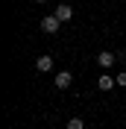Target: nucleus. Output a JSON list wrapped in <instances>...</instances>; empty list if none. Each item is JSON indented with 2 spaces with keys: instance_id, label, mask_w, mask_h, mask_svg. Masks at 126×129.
Returning <instances> with one entry per match:
<instances>
[{
  "instance_id": "nucleus-1",
  "label": "nucleus",
  "mask_w": 126,
  "mask_h": 129,
  "mask_svg": "<svg viewBox=\"0 0 126 129\" xmlns=\"http://www.w3.org/2000/svg\"><path fill=\"white\" fill-rule=\"evenodd\" d=\"M59 26H62V21H59L56 15H47L44 21H41V29L47 32V35H56V32H59Z\"/></svg>"
},
{
  "instance_id": "nucleus-2",
  "label": "nucleus",
  "mask_w": 126,
  "mask_h": 129,
  "mask_svg": "<svg viewBox=\"0 0 126 129\" xmlns=\"http://www.w3.org/2000/svg\"><path fill=\"white\" fill-rule=\"evenodd\" d=\"M53 82H56V88H62V91H65V88H71L73 76H71V71H59V73H56V79H53Z\"/></svg>"
},
{
  "instance_id": "nucleus-3",
  "label": "nucleus",
  "mask_w": 126,
  "mask_h": 129,
  "mask_svg": "<svg viewBox=\"0 0 126 129\" xmlns=\"http://www.w3.org/2000/svg\"><path fill=\"white\" fill-rule=\"evenodd\" d=\"M97 62H100V68H111V64L117 62V53H111V50H103L100 56H97Z\"/></svg>"
},
{
  "instance_id": "nucleus-4",
  "label": "nucleus",
  "mask_w": 126,
  "mask_h": 129,
  "mask_svg": "<svg viewBox=\"0 0 126 129\" xmlns=\"http://www.w3.org/2000/svg\"><path fill=\"white\" fill-rule=\"evenodd\" d=\"M35 71L50 73V71H53V56H38V59H35Z\"/></svg>"
},
{
  "instance_id": "nucleus-5",
  "label": "nucleus",
  "mask_w": 126,
  "mask_h": 129,
  "mask_svg": "<svg viewBox=\"0 0 126 129\" xmlns=\"http://www.w3.org/2000/svg\"><path fill=\"white\" fill-rule=\"evenodd\" d=\"M111 85H117V79H111V73L97 76V88H100V91H111Z\"/></svg>"
},
{
  "instance_id": "nucleus-6",
  "label": "nucleus",
  "mask_w": 126,
  "mask_h": 129,
  "mask_svg": "<svg viewBox=\"0 0 126 129\" xmlns=\"http://www.w3.org/2000/svg\"><path fill=\"white\" fill-rule=\"evenodd\" d=\"M53 15H56V18H59V21H62V24H65V21H71L73 9L68 6V3H62V6H56V12H53Z\"/></svg>"
},
{
  "instance_id": "nucleus-7",
  "label": "nucleus",
  "mask_w": 126,
  "mask_h": 129,
  "mask_svg": "<svg viewBox=\"0 0 126 129\" xmlns=\"http://www.w3.org/2000/svg\"><path fill=\"white\" fill-rule=\"evenodd\" d=\"M68 129H85V120L82 117H71L68 120Z\"/></svg>"
},
{
  "instance_id": "nucleus-8",
  "label": "nucleus",
  "mask_w": 126,
  "mask_h": 129,
  "mask_svg": "<svg viewBox=\"0 0 126 129\" xmlns=\"http://www.w3.org/2000/svg\"><path fill=\"white\" fill-rule=\"evenodd\" d=\"M114 79H117V85H120V88H126V71H120Z\"/></svg>"
},
{
  "instance_id": "nucleus-9",
  "label": "nucleus",
  "mask_w": 126,
  "mask_h": 129,
  "mask_svg": "<svg viewBox=\"0 0 126 129\" xmlns=\"http://www.w3.org/2000/svg\"><path fill=\"white\" fill-rule=\"evenodd\" d=\"M35 3H47V0H35Z\"/></svg>"
}]
</instances>
